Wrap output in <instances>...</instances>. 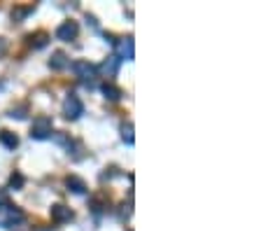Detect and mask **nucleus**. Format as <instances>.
<instances>
[{"mask_svg": "<svg viewBox=\"0 0 261 231\" xmlns=\"http://www.w3.org/2000/svg\"><path fill=\"white\" fill-rule=\"evenodd\" d=\"M51 136V117H35L31 126V138L33 140H47Z\"/></svg>", "mask_w": 261, "mask_h": 231, "instance_id": "nucleus-1", "label": "nucleus"}, {"mask_svg": "<svg viewBox=\"0 0 261 231\" xmlns=\"http://www.w3.org/2000/svg\"><path fill=\"white\" fill-rule=\"evenodd\" d=\"M63 115H66V119H72V121L84 115V105H82V100H79V96L68 94L66 103H63Z\"/></svg>", "mask_w": 261, "mask_h": 231, "instance_id": "nucleus-2", "label": "nucleus"}, {"mask_svg": "<svg viewBox=\"0 0 261 231\" xmlns=\"http://www.w3.org/2000/svg\"><path fill=\"white\" fill-rule=\"evenodd\" d=\"M3 210V217H0V224L3 226H14V224H19V222H23L26 220V215L21 213L19 208H12V206H5V208H0Z\"/></svg>", "mask_w": 261, "mask_h": 231, "instance_id": "nucleus-3", "label": "nucleus"}, {"mask_svg": "<svg viewBox=\"0 0 261 231\" xmlns=\"http://www.w3.org/2000/svg\"><path fill=\"white\" fill-rule=\"evenodd\" d=\"M77 31H79L77 21H63L61 26L56 28V38L63 40V42H70V40L77 38Z\"/></svg>", "mask_w": 261, "mask_h": 231, "instance_id": "nucleus-4", "label": "nucleus"}, {"mask_svg": "<svg viewBox=\"0 0 261 231\" xmlns=\"http://www.w3.org/2000/svg\"><path fill=\"white\" fill-rule=\"evenodd\" d=\"M51 220L54 222H70L72 220V210L63 203L51 206Z\"/></svg>", "mask_w": 261, "mask_h": 231, "instance_id": "nucleus-5", "label": "nucleus"}, {"mask_svg": "<svg viewBox=\"0 0 261 231\" xmlns=\"http://www.w3.org/2000/svg\"><path fill=\"white\" fill-rule=\"evenodd\" d=\"M70 68L77 77H94V72H96V68L91 66L89 61H75V63H70Z\"/></svg>", "mask_w": 261, "mask_h": 231, "instance_id": "nucleus-6", "label": "nucleus"}, {"mask_svg": "<svg viewBox=\"0 0 261 231\" xmlns=\"http://www.w3.org/2000/svg\"><path fill=\"white\" fill-rule=\"evenodd\" d=\"M66 187L70 189L72 194H84L86 192V182H84L82 177H77V175H68L66 177Z\"/></svg>", "mask_w": 261, "mask_h": 231, "instance_id": "nucleus-7", "label": "nucleus"}, {"mask_svg": "<svg viewBox=\"0 0 261 231\" xmlns=\"http://www.w3.org/2000/svg\"><path fill=\"white\" fill-rule=\"evenodd\" d=\"M49 68L51 70H63V68H68V56L66 52H54L49 59Z\"/></svg>", "mask_w": 261, "mask_h": 231, "instance_id": "nucleus-8", "label": "nucleus"}, {"mask_svg": "<svg viewBox=\"0 0 261 231\" xmlns=\"http://www.w3.org/2000/svg\"><path fill=\"white\" fill-rule=\"evenodd\" d=\"M119 63H122V59L119 56H107V61L103 63V72H105L107 77H114L119 70Z\"/></svg>", "mask_w": 261, "mask_h": 231, "instance_id": "nucleus-9", "label": "nucleus"}, {"mask_svg": "<svg viewBox=\"0 0 261 231\" xmlns=\"http://www.w3.org/2000/svg\"><path fill=\"white\" fill-rule=\"evenodd\" d=\"M100 91H103V94H105V98H107V100H112V103L122 98V89L114 87L112 82H105L103 87H100Z\"/></svg>", "mask_w": 261, "mask_h": 231, "instance_id": "nucleus-10", "label": "nucleus"}, {"mask_svg": "<svg viewBox=\"0 0 261 231\" xmlns=\"http://www.w3.org/2000/svg\"><path fill=\"white\" fill-rule=\"evenodd\" d=\"M119 54H122L126 61H133V56H135V52H133V38H124L122 42H119Z\"/></svg>", "mask_w": 261, "mask_h": 231, "instance_id": "nucleus-11", "label": "nucleus"}, {"mask_svg": "<svg viewBox=\"0 0 261 231\" xmlns=\"http://www.w3.org/2000/svg\"><path fill=\"white\" fill-rule=\"evenodd\" d=\"M0 143L5 145L7 149H14L19 145V138H17V133H12V131H0Z\"/></svg>", "mask_w": 261, "mask_h": 231, "instance_id": "nucleus-12", "label": "nucleus"}, {"mask_svg": "<svg viewBox=\"0 0 261 231\" xmlns=\"http://www.w3.org/2000/svg\"><path fill=\"white\" fill-rule=\"evenodd\" d=\"M31 12H33V5H26V7H14V10H12V21H23V19L28 17V14H31Z\"/></svg>", "mask_w": 261, "mask_h": 231, "instance_id": "nucleus-13", "label": "nucleus"}, {"mask_svg": "<svg viewBox=\"0 0 261 231\" xmlns=\"http://www.w3.org/2000/svg\"><path fill=\"white\" fill-rule=\"evenodd\" d=\"M28 40H31V44H33V47H45L47 44V33H42V31H40V33H35V35H28Z\"/></svg>", "mask_w": 261, "mask_h": 231, "instance_id": "nucleus-14", "label": "nucleus"}, {"mask_svg": "<svg viewBox=\"0 0 261 231\" xmlns=\"http://www.w3.org/2000/svg\"><path fill=\"white\" fill-rule=\"evenodd\" d=\"M122 138L126 140L128 145H133V143H135V138H133V124H131V121L122 126Z\"/></svg>", "mask_w": 261, "mask_h": 231, "instance_id": "nucleus-15", "label": "nucleus"}, {"mask_svg": "<svg viewBox=\"0 0 261 231\" xmlns=\"http://www.w3.org/2000/svg\"><path fill=\"white\" fill-rule=\"evenodd\" d=\"M49 138H54L56 143H59V145H63V147H68V149L72 147V140H70V138L66 136V133H61V131H59V133H51Z\"/></svg>", "mask_w": 261, "mask_h": 231, "instance_id": "nucleus-16", "label": "nucleus"}, {"mask_svg": "<svg viewBox=\"0 0 261 231\" xmlns=\"http://www.w3.org/2000/svg\"><path fill=\"white\" fill-rule=\"evenodd\" d=\"M10 187L12 189H21L23 187V175L21 173H14V175L10 177Z\"/></svg>", "mask_w": 261, "mask_h": 231, "instance_id": "nucleus-17", "label": "nucleus"}, {"mask_svg": "<svg viewBox=\"0 0 261 231\" xmlns=\"http://www.w3.org/2000/svg\"><path fill=\"white\" fill-rule=\"evenodd\" d=\"M26 112H28V108H26V105H21V108H17V110H10V117H12V119H14V117H17V119H23V117H26Z\"/></svg>", "mask_w": 261, "mask_h": 231, "instance_id": "nucleus-18", "label": "nucleus"}, {"mask_svg": "<svg viewBox=\"0 0 261 231\" xmlns=\"http://www.w3.org/2000/svg\"><path fill=\"white\" fill-rule=\"evenodd\" d=\"M5 206H10V194L7 189H0V208H5Z\"/></svg>", "mask_w": 261, "mask_h": 231, "instance_id": "nucleus-19", "label": "nucleus"}]
</instances>
